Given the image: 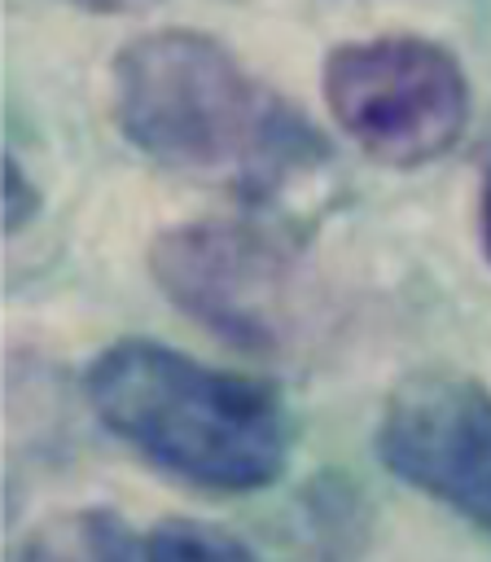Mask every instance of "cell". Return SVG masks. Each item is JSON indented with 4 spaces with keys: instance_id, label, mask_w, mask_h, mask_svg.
Listing matches in <instances>:
<instances>
[{
    "instance_id": "ba28073f",
    "label": "cell",
    "mask_w": 491,
    "mask_h": 562,
    "mask_svg": "<svg viewBox=\"0 0 491 562\" xmlns=\"http://www.w3.org/2000/svg\"><path fill=\"white\" fill-rule=\"evenodd\" d=\"M39 198H35V184L22 176L18 158L9 154L4 158V233H22V224H31Z\"/></svg>"
},
{
    "instance_id": "30bf717a",
    "label": "cell",
    "mask_w": 491,
    "mask_h": 562,
    "mask_svg": "<svg viewBox=\"0 0 491 562\" xmlns=\"http://www.w3.org/2000/svg\"><path fill=\"white\" fill-rule=\"evenodd\" d=\"M478 228H482V250L491 259V171L482 180V202H478Z\"/></svg>"
},
{
    "instance_id": "7a4b0ae2",
    "label": "cell",
    "mask_w": 491,
    "mask_h": 562,
    "mask_svg": "<svg viewBox=\"0 0 491 562\" xmlns=\"http://www.w3.org/2000/svg\"><path fill=\"white\" fill-rule=\"evenodd\" d=\"M83 386L101 426L180 483L259 492L289 465L294 422L281 395L175 347L123 338L88 364Z\"/></svg>"
},
{
    "instance_id": "9c48e42d",
    "label": "cell",
    "mask_w": 491,
    "mask_h": 562,
    "mask_svg": "<svg viewBox=\"0 0 491 562\" xmlns=\"http://www.w3.org/2000/svg\"><path fill=\"white\" fill-rule=\"evenodd\" d=\"M70 4L88 13H140V9H153L158 0H70Z\"/></svg>"
},
{
    "instance_id": "277c9868",
    "label": "cell",
    "mask_w": 491,
    "mask_h": 562,
    "mask_svg": "<svg viewBox=\"0 0 491 562\" xmlns=\"http://www.w3.org/2000/svg\"><path fill=\"white\" fill-rule=\"evenodd\" d=\"M320 92L333 123L386 167L443 158L469 123L465 66L425 35H373L324 57Z\"/></svg>"
},
{
    "instance_id": "5b68a950",
    "label": "cell",
    "mask_w": 491,
    "mask_h": 562,
    "mask_svg": "<svg viewBox=\"0 0 491 562\" xmlns=\"http://www.w3.org/2000/svg\"><path fill=\"white\" fill-rule=\"evenodd\" d=\"M377 457L491 536V391L482 382L447 369L403 378L381 404Z\"/></svg>"
},
{
    "instance_id": "8992f818",
    "label": "cell",
    "mask_w": 491,
    "mask_h": 562,
    "mask_svg": "<svg viewBox=\"0 0 491 562\" xmlns=\"http://www.w3.org/2000/svg\"><path fill=\"white\" fill-rule=\"evenodd\" d=\"M18 562H149V553L114 509H61L22 540Z\"/></svg>"
},
{
    "instance_id": "3957f363",
    "label": "cell",
    "mask_w": 491,
    "mask_h": 562,
    "mask_svg": "<svg viewBox=\"0 0 491 562\" xmlns=\"http://www.w3.org/2000/svg\"><path fill=\"white\" fill-rule=\"evenodd\" d=\"M149 272L180 312L241 351L285 356L311 342L320 321L307 263L259 224L193 220L162 228L149 246Z\"/></svg>"
},
{
    "instance_id": "6da1fadb",
    "label": "cell",
    "mask_w": 491,
    "mask_h": 562,
    "mask_svg": "<svg viewBox=\"0 0 491 562\" xmlns=\"http://www.w3.org/2000/svg\"><path fill=\"white\" fill-rule=\"evenodd\" d=\"M110 105L145 158L246 202L281 198L329 158L320 127L202 31H149L123 44Z\"/></svg>"
},
{
    "instance_id": "52a82bcc",
    "label": "cell",
    "mask_w": 491,
    "mask_h": 562,
    "mask_svg": "<svg viewBox=\"0 0 491 562\" xmlns=\"http://www.w3.org/2000/svg\"><path fill=\"white\" fill-rule=\"evenodd\" d=\"M149 562H263L237 531L202 518H162L145 536Z\"/></svg>"
}]
</instances>
